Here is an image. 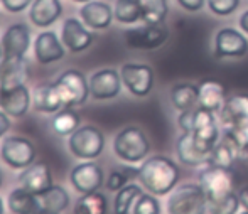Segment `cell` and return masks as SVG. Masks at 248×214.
<instances>
[{
    "mask_svg": "<svg viewBox=\"0 0 248 214\" xmlns=\"http://www.w3.org/2000/svg\"><path fill=\"white\" fill-rule=\"evenodd\" d=\"M66 47L54 31H44L34 39V58L39 64H52L64 58Z\"/></svg>",
    "mask_w": 248,
    "mask_h": 214,
    "instance_id": "16",
    "label": "cell"
},
{
    "mask_svg": "<svg viewBox=\"0 0 248 214\" xmlns=\"http://www.w3.org/2000/svg\"><path fill=\"white\" fill-rule=\"evenodd\" d=\"M240 27H242V31L248 36V10L242 14V17H240Z\"/></svg>",
    "mask_w": 248,
    "mask_h": 214,
    "instance_id": "43",
    "label": "cell"
},
{
    "mask_svg": "<svg viewBox=\"0 0 248 214\" xmlns=\"http://www.w3.org/2000/svg\"><path fill=\"white\" fill-rule=\"evenodd\" d=\"M113 152L124 162H142L150 152V142L144 130L139 127H127L115 135Z\"/></svg>",
    "mask_w": 248,
    "mask_h": 214,
    "instance_id": "2",
    "label": "cell"
},
{
    "mask_svg": "<svg viewBox=\"0 0 248 214\" xmlns=\"http://www.w3.org/2000/svg\"><path fill=\"white\" fill-rule=\"evenodd\" d=\"M88 81H90V94H92V98H95L98 101L117 98L122 91V85H124L120 73L113 68H105L93 73Z\"/></svg>",
    "mask_w": 248,
    "mask_h": 214,
    "instance_id": "10",
    "label": "cell"
},
{
    "mask_svg": "<svg viewBox=\"0 0 248 214\" xmlns=\"http://www.w3.org/2000/svg\"><path fill=\"white\" fill-rule=\"evenodd\" d=\"M27 78H29V68L26 58L0 61V88L26 85Z\"/></svg>",
    "mask_w": 248,
    "mask_h": 214,
    "instance_id": "23",
    "label": "cell"
},
{
    "mask_svg": "<svg viewBox=\"0 0 248 214\" xmlns=\"http://www.w3.org/2000/svg\"><path fill=\"white\" fill-rule=\"evenodd\" d=\"M199 185L204 191L206 198L209 201H215L223 196L233 192L235 187V177L233 172L226 167H216V166H208L204 170H201L199 174Z\"/></svg>",
    "mask_w": 248,
    "mask_h": 214,
    "instance_id": "7",
    "label": "cell"
},
{
    "mask_svg": "<svg viewBox=\"0 0 248 214\" xmlns=\"http://www.w3.org/2000/svg\"><path fill=\"white\" fill-rule=\"evenodd\" d=\"M71 184L79 194H90V192H96L103 185V170L98 164L95 162H83L78 164L75 169L71 170Z\"/></svg>",
    "mask_w": 248,
    "mask_h": 214,
    "instance_id": "15",
    "label": "cell"
},
{
    "mask_svg": "<svg viewBox=\"0 0 248 214\" xmlns=\"http://www.w3.org/2000/svg\"><path fill=\"white\" fill-rule=\"evenodd\" d=\"M248 52V41L245 34L233 27L218 31L215 37L216 58H242Z\"/></svg>",
    "mask_w": 248,
    "mask_h": 214,
    "instance_id": "13",
    "label": "cell"
},
{
    "mask_svg": "<svg viewBox=\"0 0 248 214\" xmlns=\"http://www.w3.org/2000/svg\"><path fill=\"white\" fill-rule=\"evenodd\" d=\"M208 198L199 184H183L170 192L167 199L169 214H206Z\"/></svg>",
    "mask_w": 248,
    "mask_h": 214,
    "instance_id": "3",
    "label": "cell"
},
{
    "mask_svg": "<svg viewBox=\"0 0 248 214\" xmlns=\"http://www.w3.org/2000/svg\"><path fill=\"white\" fill-rule=\"evenodd\" d=\"M79 122L81 118H79L78 111L73 110L71 107H64L58 113H54V118L51 120V128L56 135H71L79 128Z\"/></svg>",
    "mask_w": 248,
    "mask_h": 214,
    "instance_id": "27",
    "label": "cell"
},
{
    "mask_svg": "<svg viewBox=\"0 0 248 214\" xmlns=\"http://www.w3.org/2000/svg\"><path fill=\"white\" fill-rule=\"evenodd\" d=\"M3 59V49H2V43H0V61Z\"/></svg>",
    "mask_w": 248,
    "mask_h": 214,
    "instance_id": "47",
    "label": "cell"
},
{
    "mask_svg": "<svg viewBox=\"0 0 248 214\" xmlns=\"http://www.w3.org/2000/svg\"><path fill=\"white\" fill-rule=\"evenodd\" d=\"M31 47V29L22 22L7 27L2 36L3 59H22Z\"/></svg>",
    "mask_w": 248,
    "mask_h": 214,
    "instance_id": "11",
    "label": "cell"
},
{
    "mask_svg": "<svg viewBox=\"0 0 248 214\" xmlns=\"http://www.w3.org/2000/svg\"><path fill=\"white\" fill-rule=\"evenodd\" d=\"M238 199H240V204H242V208L248 211V187H243L242 191L238 192Z\"/></svg>",
    "mask_w": 248,
    "mask_h": 214,
    "instance_id": "42",
    "label": "cell"
},
{
    "mask_svg": "<svg viewBox=\"0 0 248 214\" xmlns=\"http://www.w3.org/2000/svg\"><path fill=\"white\" fill-rule=\"evenodd\" d=\"M61 41L64 44V47L68 49L73 54H78V52H83L93 44L95 37L85 27V24L79 22L75 17H69V19L64 20L61 29Z\"/></svg>",
    "mask_w": 248,
    "mask_h": 214,
    "instance_id": "14",
    "label": "cell"
},
{
    "mask_svg": "<svg viewBox=\"0 0 248 214\" xmlns=\"http://www.w3.org/2000/svg\"><path fill=\"white\" fill-rule=\"evenodd\" d=\"M79 17H81V22L86 27H92L95 31H103L111 26L115 14L113 9L107 2L92 0V2L83 3V7L79 9Z\"/></svg>",
    "mask_w": 248,
    "mask_h": 214,
    "instance_id": "18",
    "label": "cell"
},
{
    "mask_svg": "<svg viewBox=\"0 0 248 214\" xmlns=\"http://www.w3.org/2000/svg\"><path fill=\"white\" fill-rule=\"evenodd\" d=\"M2 160L16 170H24L36 160V147L24 137H7L0 145Z\"/></svg>",
    "mask_w": 248,
    "mask_h": 214,
    "instance_id": "6",
    "label": "cell"
},
{
    "mask_svg": "<svg viewBox=\"0 0 248 214\" xmlns=\"http://www.w3.org/2000/svg\"><path fill=\"white\" fill-rule=\"evenodd\" d=\"M219 120L226 128L248 123V94H233L226 98L219 110Z\"/></svg>",
    "mask_w": 248,
    "mask_h": 214,
    "instance_id": "20",
    "label": "cell"
},
{
    "mask_svg": "<svg viewBox=\"0 0 248 214\" xmlns=\"http://www.w3.org/2000/svg\"><path fill=\"white\" fill-rule=\"evenodd\" d=\"M170 101L179 113L193 110L199 107V86L193 83H179L170 90Z\"/></svg>",
    "mask_w": 248,
    "mask_h": 214,
    "instance_id": "26",
    "label": "cell"
},
{
    "mask_svg": "<svg viewBox=\"0 0 248 214\" xmlns=\"http://www.w3.org/2000/svg\"><path fill=\"white\" fill-rule=\"evenodd\" d=\"M208 7L215 15L226 17L233 14L240 5V0H206Z\"/></svg>",
    "mask_w": 248,
    "mask_h": 214,
    "instance_id": "38",
    "label": "cell"
},
{
    "mask_svg": "<svg viewBox=\"0 0 248 214\" xmlns=\"http://www.w3.org/2000/svg\"><path fill=\"white\" fill-rule=\"evenodd\" d=\"M39 199L41 204H43V209H47V211L52 213L61 214L69 206V194L61 185H52V187H49L46 192H43L39 196Z\"/></svg>",
    "mask_w": 248,
    "mask_h": 214,
    "instance_id": "30",
    "label": "cell"
},
{
    "mask_svg": "<svg viewBox=\"0 0 248 214\" xmlns=\"http://www.w3.org/2000/svg\"><path fill=\"white\" fill-rule=\"evenodd\" d=\"M7 204L12 214H36L43 209L39 196L24 187L14 189L7 198Z\"/></svg>",
    "mask_w": 248,
    "mask_h": 214,
    "instance_id": "25",
    "label": "cell"
},
{
    "mask_svg": "<svg viewBox=\"0 0 248 214\" xmlns=\"http://www.w3.org/2000/svg\"><path fill=\"white\" fill-rule=\"evenodd\" d=\"M199 107L209 111H219L225 105L226 91L221 83L215 79H202L199 83Z\"/></svg>",
    "mask_w": 248,
    "mask_h": 214,
    "instance_id": "24",
    "label": "cell"
},
{
    "mask_svg": "<svg viewBox=\"0 0 248 214\" xmlns=\"http://www.w3.org/2000/svg\"><path fill=\"white\" fill-rule=\"evenodd\" d=\"M32 94L26 85L0 88V108L10 118H22L29 111Z\"/></svg>",
    "mask_w": 248,
    "mask_h": 214,
    "instance_id": "12",
    "label": "cell"
},
{
    "mask_svg": "<svg viewBox=\"0 0 248 214\" xmlns=\"http://www.w3.org/2000/svg\"><path fill=\"white\" fill-rule=\"evenodd\" d=\"M144 194L140 185L137 184H127L117 192L113 201V213L115 214H128L130 213L132 204H135L140 196Z\"/></svg>",
    "mask_w": 248,
    "mask_h": 214,
    "instance_id": "31",
    "label": "cell"
},
{
    "mask_svg": "<svg viewBox=\"0 0 248 214\" xmlns=\"http://www.w3.org/2000/svg\"><path fill=\"white\" fill-rule=\"evenodd\" d=\"M2 5L5 7V10L12 14H19V12H24L34 0H0Z\"/></svg>",
    "mask_w": 248,
    "mask_h": 214,
    "instance_id": "39",
    "label": "cell"
},
{
    "mask_svg": "<svg viewBox=\"0 0 248 214\" xmlns=\"http://www.w3.org/2000/svg\"><path fill=\"white\" fill-rule=\"evenodd\" d=\"M225 138L236 149V153H243L248 150V123L230 127L225 130Z\"/></svg>",
    "mask_w": 248,
    "mask_h": 214,
    "instance_id": "36",
    "label": "cell"
},
{
    "mask_svg": "<svg viewBox=\"0 0 248 214\" xmlns=\"http://www.w3.org/2000/svg\"><path fill=\"white\" fill-rule=\"evenodd\" d=\"M0 185H2V170H0Z\"/></svg>",
    "mask_w": 248,
    "mask_h": 214,
    "instance_id": "48",
    "label": "cell"
},
{
    "mask_svg": "<svg viewBox=\"0 0 248 214\" xmlns=\"http://www.w3.org/2000/svg\"><path fill=\"white\" fill-rule=\"evenodd\" d=\"M115 19L120 24H135L139 20H142L140 7H139L137 0H117L113 7Z\"/></svg>",
    "mask_w": 248,
    "mask_h": 214,
    "instance_id": "33",
    "label": "cell"
},
{
    "mask_svg": "<svg viewBox=\"0 0 248 214\" xmlns=\"http://www.w3.org/2000/svg\"><path fill=\"white\" fill-rule=\"evenodd\" d=\"M177 157L179 162H183L187 167H199L208 164L209 152H204L201 147L196 143L193 133L183 132V135L177 140Z\"/></svg>",
    "mask_w": 248,
    "mask_h": 214,
    "instance_id": "21",
    "label": "cell"
},
{
    "mask_svg": "<svg viewBox=\"0 0 248 214\" xmlns=\"http://www.w3.org/2000/svg\"><path fill=\"white\" fill-rule=\"evenodd\" d=\"M240 199L238 194L230 192V194L223 196L219 199L208 202V211L211 214H236L240 209Z\"/></svg>",
    "mask_w": 248,
    "mask_h": 214,
    "instance_id": "35",
    "label": "cell"
},
{
    "mask_svg": "<svg viewBox=\"0 0 248 214\" xmlns=\"http://www.w3.org/2000/svg\"><path fill=\"white\" fill-rule=\"evenodd\" d=\"M236 155H238V153H236V149L225 138V137H223V140H218V143L213 147L211 153H209L208 164L209 166L226 167V169H230Z\"/></svg>",
    "mask_w": 248,
    "mask_h": 214,
    "instance_id": "32",
    "label": "cell"
},
{
    "mask_svg": "<svg viewBox=\"0 0 248 214\" xmlns=\"http://www.w3.org/2000/svg\"><path fill=\"white\" fill-rule=\"evenodd\" d=\"M0 214H3V201H2V198H0Z\"/></svg>",
    "mask_w": 248,
    "mask_h": 214,
    "instance_id": "46",
    "label": "cell"
},
{
    "mask_svg": "<svg viewBox=\"0 0 248 214\" xmlns=\"http://www.w3.org/2000/svg\"><path fill=\"white\" fill-rule=\"evenodd\" d=\"M122 83L134 96L144 98L154 88V71L149 64L125 62L120 68Z\"/></svg>",
    "mask_w": 248,
    "mask_h": 214,
    "instance_id": "8",
    "label": "cell"
},
{
    "mask_svg": "<svg viewBox=\"0 0 248 214\" xmlns=\"http://www.w3.org/2000/svg\"><path fill=\"white\" fill-rule=\"evenodd\" d=\"M132 214H160V204L154 194H142L135 201Z\"/></svg>",
    "mask_w": 248,
    "mask_h": 214,
    "instance_id": "37",
    "label": "cell"
},
{
    "mask_svg": "<svg viewBox=\"0 0 248 214\" xmlns=\"http://www.w3.org/2000/svg\"><path fill=\"white\" fill-rule=\"evenodd\" d=\"M75 3H86V2H92V0H71Z\"/></svg>",
    "mask_w": 248,
    "mask_h": 214,
    "instance_id": "45",
    "label": "cell"
},
{
    "mask_svg": "<svg viewBox=\"0 0 248 214\" xmlns=\"http://www.w3.org/2000/svg\"><path fill=\"white\" fill-rule=\"evenodd\" d=\"M19 184L20 187L41 196L47 189L52 187V174L46 162H34L29 167H26L19 174Z\"/></svg>",
    "mask_w": 248,
    "mask_h": 214,
    "instance_id": "17",
    "label": "cell"
},
{
    "mask_svg": "<svg viewBox=\"0 0 248 214\" xmlns=\"http://www.w3.org/2000/svg\"><path fill=\"white\" fill-rule=\"evenodd\" d=\"M10 125H12V122H10V117L2 110V108H0V138H2V137L5 135L7 132H9Z\"/></svg>",
    "mask_w": 248,
    "mask_h": 214,
    "instance_id": "41",
    "label": "cell"
},
{
    "mask_svg": "<svg viewBox=\"0 0 248 214\" xmlns=\"http://www.w3.org/2000/svg\"><path fill=\"white\" fill-rule=\"evenodd\" d=\"M36 214H59V213H52V211H47V209H41V211L36 213Z\"/></svg>",
    "mask_w": 248,
    "mask_h": 214,
    "instance_id": "44",
    "label": "cell"
},
{
    "mask_svg": "<svg viewBox=\"0 0 248 214\" xmlns=\"http://www.w3.org/2000/svg\"><path fill=\"white\" fill-rule=\"evenodd\" d=\"M177 3L187 12H198L204 7L206 0H177Z\"/></svg>",
    "mask_w": 248,
    "mask_h": 214,
    "instance_id": "40",
    "label": "cell"
},
{
    "mask_svg": "<svg viewBox=\"0 0 248 214\" xmlns=\"http://www.w3.org/2000/svg\"><path fill=\"white\" fill-rule=\"evenodd\" d=\"M179 177V166L166 155L149 157L139 167V181L154 196H166L172 192Z\"/></svg>",
    "mask_w": 248,
    "mask_h": 214,
    "instance_id": "1",
    "label": "cell"
},
{
    "mask_svg": "<svg viewBox=\"0 0 248 214\" xmlns=\"http://www.w3.org/2000/svg\"><path fill=\"white\" fill-rule=\"evenodd\" d=\"M242 214H248V211H247V209H245V211H243Z\"/></svg>",
    "mask_w": 248,
    "mask_h": 214,
    "instance_id": "49",
    "label": "cell"
},
{
    "mask_svg": "<svg viewBox=\"0 0 248 214\" xmlns=\"http://www.w3.org/2000/svg\"><path fill=\"white\" fill-rule=\"evenodd\" d=\"M140 7L142 20L145 24L160 26L167 17V0H137Z\"/></svg>",
    "mask_w": 248,
    "mask_h": 214,
    "instance_id": "28",
    "label": "cell"
},
{
    "mask_svg": "<svg viewBox=\"0 0 248 214\" xmlns=\"http://www.w3.org/2000/svg\"><path fill=\"white\" fill-rule=\"evenodd\" d=\"M62 14L61 0H34L31 3L29 19L36 27H51Z\"/></svg>",
    "mask_w": 248,
    "mask_h": 214,
    "instance_id": "22",
    "label": "cell"
},
{
    "mask_svg": "<svg viewBox=\"0 0 248 214\" xmlns=\"http://www.w3.org/2000/svg\"><path fill=\"white\" fill-rule=\"evenodd\" d=\"M56 86L59 90L64 107H79L90 96V81L86 76L78 69H66L64 73L58 76Z\"/></svg>",
    "mask_w": 248,
    "mask_h": 214,
    "instance_id": "5",
    "label": "cell"
},
{
    "mask_svg": "<svg viewBox=\"0 0 248 214\" xmlns=\"http://www.w3.org/2000/svg\"><path fill=\"white\" fill-rule=\"evenodd\" d=\"M32 107L36 111L46 115L58 113L59 110L64 108V101H62L61 94H59L56 83H43V85L34 88Z\"/></svg>",
    "mask_w": 248,
    "mask_h": 214,
    "instance_id": "19",
    "label": "cell"
},
{
    "mask_svg": "<svg viewBox=\"0 0 248 214\" xmlns=\"http://www.w3.org/2000/svg\"><path fill=\"white\" fill-rule=\"evenodd\" d=\"M68 149L76 159L81 160H93L101 155L105 149V135L100 128L93 125L79 127L76 132L69 135Z\"/></svg>",
    "mask_w": 248,
    "mask_h": 214,
    "instance_id": "4",
    "label": "cell"
},
{
    "mask_svg": "<svg viewBox=\"0 0 248 214\" xmlns=\"http://www.w3.org/2000/svg\"><path fill=\"white\" fill-rule=\"evenodd\" d=\"M139 179V169L130 166H122L118 169H113L108 174L107 179V189L111 192H118L122 187H125L127 184H130V181Z\"/></svg>",
    "mask_w": 248,
    "mask_h": 214,
    "instance_id": "34",
    "label": "cell"
},
{
    "mask_svg": "<svg viewBox=\"0 0 248 214\" xmlns=\"http://www.w3.org/2000/svg\"><path fill=\"white\" fill-rule=\"evenodd\" d=\"M167 37H169V31L162 27V24L160 26L145 24L142 27L127 29L124 32L125 44L132 49H142V51H152L166 44Z\"/></svg>",
    "mask_w": 248,
    "mask_h": 214,
    "instance_id": "9",
    "label": "cell"
},
{
    "mask_svg": "<svg viewBox=\"0 0 248 214\" xmlns=\"http://www.w3.org/2000/svg\"><path fill=\"white\" fill-rule=\"evenodd\" d=\"M107 198L101 192L81 194L75 204V214H107Z\"/></svg>",
    "mask_w": 248,
    "mask_h": 214,
    "instance_id": "29",
    "label": "cell"
}]
</instances>
